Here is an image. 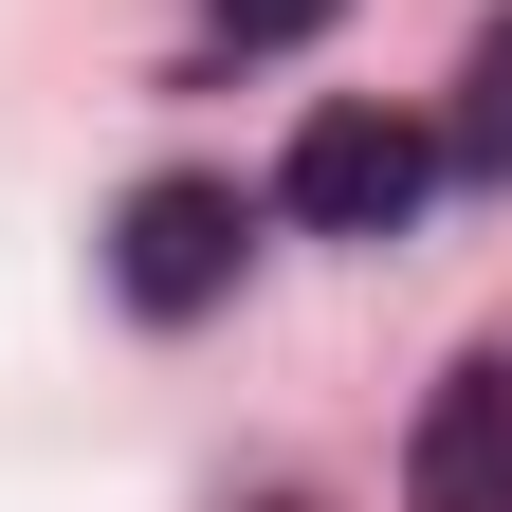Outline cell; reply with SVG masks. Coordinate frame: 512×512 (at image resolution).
<instances>
[{
	"instance_id": "cell-3",
	"label": "cell",
	"mask_w": 512,
	"mask_h": 512,
	"mask_svg": "<svg viewBox=\"0 0 512 512\" xmlns=\"http://www.w3.org/2000/svg\"><path fill=\"white\" fill-rule=\"evenodd\" d=\"M403 512H512V348L439 366V403L403 439Z\"/></svg>"
},
{
	"instance_id": "cell-1",
	"label": "cell",
	"mask_w": 512,
	"mask_h": 512,
	"mask_svg": "<svg viewBox=\"0 0 512 512\" xmlns=\"http://www.w3.org/2000/svg\"><path fill=\"white\" fill-rule=\"evenodd\" d=\"M421 183H439V128H421V110H384V92H330V110L275 147V202H293L311 238H403V220H421Z\"/></svg>"
},
{
	"instance_id": "cell-2",
	"label": "cell",
	"mask_w": 512,
	"mask_h": 512,
	"mask_svg": "<svg viewBox=\"0 0 512 512\" xmlns=\"http://www.w3.org/2000/svg\"><path fill=\"white\" fill-rule=\"evenodd\" d=\"M238 256H256V202L238 183H128V220H110V275H128V311L147 330H183V311H220L238 293Z\"/></svg>"
},
{
	"instance_id": "cell-5",
	"label": "cell",
	"mask_w": 512,
	"mask_h": 512,
	"mask_svg": "<svg viewBox=\"0 0 512 512\" xmlns=\"http://www.w3.org/2000/svg\"><path fill=\"white\" fill-rule=\"evenodd\" d=\"M330 19H348V0H220V37H238V55H293V37H330Z\"/></svg>"
},
{
	"instance_id": "cell-4",
	"label": "cell",
	"mask_w": 512,
	"mask_h": 512,
	"mask_svg": "<svg viewBox=\"0 0 512 512\" xmlns=\"http://www.w3.org/2000/svg\"><path fill=\"white\" fill-rule=\"evenodd\" d=\"M439 165H476V183H512V19L476 37V74H458V128H439Z\"/></svg>"
}]
</instances>
